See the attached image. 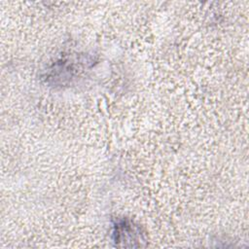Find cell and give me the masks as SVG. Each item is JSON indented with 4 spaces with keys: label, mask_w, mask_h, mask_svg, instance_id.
<instances>
[{
    "label": "cell",
    "mask_w": 249,
    "mask_h": 249,
    "mask_svg": "<svg viewBox=\"0 0 249 249\" xmlns=\"http://www.w3.org/2000/svg\"><path fill=\"white\" fill-rule=\"evenodd\" d=\"M114 235L116 243L136 242L138 240V231L135 227L125 220H121L114 226Z\"/></svg>",
    "instance_id": "obj_1"
}]
</instances>
